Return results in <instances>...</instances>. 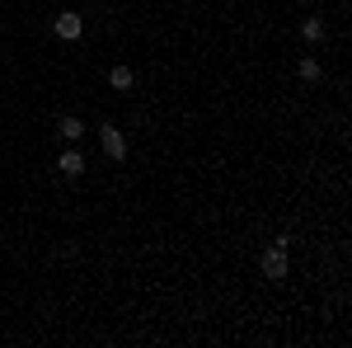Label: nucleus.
<instances>
[{
	"label": "nucleus",
	"instance_id": "1",
	"mask_svg": "<svg viewBox=\"0 0 352 348\" xmlns=\"http://www.w3.org/2000/svg\"><path fill=\"white\" fill-rule=\"evenodd\" d=\"M99 146L109 151V161H127V136L118 132L113 123H104V127H99Z\"/></svg>",
	"mask_w": 352,
	"mask_h": 348
},
{
	"label": "nucleus",
	"instance_id": "2",
	"mask_svg": "<svg viewBox=\"0 0 352 348\" xmlns=\"http://www.w3.org/2000/svg\"><path fill=\"white\" fill-rule=\"evenodd\" d=\"M263 278L268 283H287V249L282 245H272L268 254H263Z\"/></svg>",
	"mask_w": 352,
	"mask_h": 348
},
{
	"label": "nucleus",
	"instance_id": "3",
	"mask_svg": "<svg viewBox=\"0 0 352 348\" xmlns=\"http://www.w3.org/2000/svg\"><path fill=\"white\" fill-rule=\"evenodd\" d=\"M52 33H56V38H61V43H76V38H80V33H85V19H80V14H56Z\"/></svg>",
	"mask_w": 352,
	"mask_h": 348
},
{
	"label": "nucleus",
	"instance_id": "4",
	"mask_svg": "<svg viewBox=\"0 0 352 348\" xmlns=\"http://www.w3.org/2000/svg\"><path fill=\"white\" fill-rule=\"evenodd\" d=\"M56 170H61L66 179H80V174H85V156L76 151V146H66V151H61V161H56Z\"/></svg>",
	"mask_w": 352,
	"mask_h": 348
},
{
	"label": "nucleus",
	"instance_id": "5",
	"mask_svg": "<svg viewBox=\"0 0 352 348\" xmlns=\"http://www.w3.org/2000/svg\"><path fill=\"white\" fill-rule=\"evenodd\" d=\"M56 136H61V141H80V136H85V123L76 118V113H66V118H56Z\"/></svg>",
	"mask_w": 352,
	"mask_h": 348
},
{
	"label": "nucleus",
	"instance_id": "6",
	"mask_svg": "<svg viewBox=\"0 0 352 348\" xmlns=\"http://www.w3.org/2000/svg\"><path fill=\"white\" fill-rule=\"evenodd\" d=\"M296 76H300V81H305V85H315V81H320V76H324V66H320V61H315V57H300Z\"/></svg>",
	"mask_w": 352,
	"mask_h": 348
},
{
	"label": "nucleus",
	"instance_id": "7",
	"mask_svg": "<svg viewBox=\"0 0 352 348\" xmlns=\"http://www.w3.org/2000/svg\"><path fill=\"white\" fill-rule=\"evenodd\" d=\"M109 85H113V90H132V85H136V71H132V66H113V71H109Z\"/></svg>",
	"mask_w": 352,
	"mask_h": 348
},
{
	"label": "nucleus",
	"instance_id": "8",
	"mask_svg": "<svg viewBox=\"0 0 352 348\" xmlns=\"http://www.w3.org/2000/svg\"><path fill=\"white\" fill-rule=\"evenodd\" d=\"M300 38H305V43H324V19H320V14H310V19L300 24Z\"/></svg>",
	"mask_w": 352,
	"mask_h": 348
},
{
	"label": "nucleus",
	"instance_id": "9",
	"mask_svg": "<svg viewBox=\"0 0 352 348\" xmlns=\"http://www.w3.org/2000/svg\"><path fill=\"white\" fill-rule=\"evenodd\" d=\"M305 5H315V0H305Z\"/></svg>",
	"mask_w": 352,
	"mask_h": 348
}]
</instances>
